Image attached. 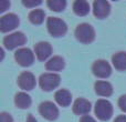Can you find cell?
<instances>
[{
    "label": "cell",
    "instance_id": "12",
    "mask_svg": "<svg viewBox=\"0 0 126 122\" xmlns=\"http://www.w3.org/2000/svg\"><path fill=\"white\" fill-rule=\"evenodd\" d=\"M34 53L37 56L38 60L46 61L52 53V47L47 41H40L35 43L34 46Z\"/></svg>",
    "mask_w": 126,
    "mask_h": 122
},
{
    "label": "cell",
    "instance_id": "17",
    "mask_svg": "<svg viewBox=\"0 0 126 122\" xmlns=\"http://www.w3.org/2000/svg\"><path fill=\"white\" fill-rule=\"evenodd\" d=\"M112 63L118 71H126V52L118 51L112 56Z\"/></svg>",
    "mask_w": 126,
    "mask_h": 122
},
{
    "label": "cell",
    "instance_id": "27",
    "mask_svg": "<svg viewBox=\"0 0 126 122\" xmlns=\"http://www.w3.org/2000/svg\"><path fill=\"white\" fill-rule=\"evenodd\" d=\"M114 122H126V116H118L115 118Z\"/></svg>",
    "mask_w": 126,
    "mask_h": 122
},
{
    "label": "cell",
    "instance_id": "3",
    "mask_svg": "<svg viewBox=\"0 0 126 122\" xmlns=\"http://www.w3.org/2000/svg\"><path fill=\"white\" fill-rule=\"evenodd\" d=\"M94 112H95V116L101 121H107L113 116V105L109 100L100 99L95 103Z\"/></svg>",
    "mask_w": 126,
    "mask_h": 122
},
{
    "label": "cell",
    "instance_id": "11",
    "mask_svg": "<svg viewBox=\"0 0 126 122\" xmlns=\"http://www.w3.org/2000/svg\"><path fill=\"white\" fill-rule=\"evenodd\" d=\"M111 12V4L105 0H95L93 2V15L98 19H104Z\"/></svg>",
    "mask_w": 126,
    "mask_h": 122
},
{
    "label": "cell",
    "instance_id": "2",
    "mask_svg": "<svg viewBox=\"0 0 126 122\" xmlns=\"http://www.w3.org/2000/svg\"><path fill=\"white\" fill-rule=\"evenodd\" d=\"M47 28L52 37H63L67 32V26L62 19L57 17H49L47 20Z\"/></svg>",
    "mask_w": 126,
    "mask_h": 122
},
{
    "label": "cell",
    "instance_id": "5",
    "mask_svg": "<svg viewBox=\"0 0 126 122\" xmlns=\"http://www.w3.org/2000/svg\"><path fill=\"white\" fill-rule=\"evenodd\" d=\"M27 42V37L24 36L23 32H20V31H17V32L10 33V35L6 36L3 38V43L4 48L8 49V50H13L16 48H19V47L23 46Z\"/></svg>",
    "mask_w": 126,
    "mask_h": 122
},
{
    "label": "cell",
    "instance_id": "25",
    "mask_svg": "<svg viewBox=\"0 0 126 122\" xmlns=\"http://www.w3.org/2000/svg\"><path fill=\"white\" fill-rule=\"evenodd\" d=\"M9 7H10V2L7 1V0H1L0 1V12H4Z\"/></svg>",
    "mask_w": 126,
    "mask_h": 122
},
{
    "label": "cell",
    "instance_id": "22",
    "mask_svg": "<svg viewBox=\"0 0 126 122\" xmlns=\"http://www.w3.org/2000/svg\"><path fill=\"white\" fill-rule=\"evenodd\" d=\"M42 3L41 0H22V4L26 6L27 8H34L37 6H40Z\"/></svg>",
    "mask_w": 126,
    "mask_h": 122
},
{
    "label": "cell",
    "instance_id": "13",
    "mask_svg": "<svg viewBox=\"0 0 126 122\" xmlns=\"http://www.w3.org/2000/svg\"><path fill=\"white\" fill-rule=\"evenodd\" d=\"M72 110L78 116H86L91 111V102L84 98H79L74 101Z\"/></svg>",
    "mask_w": 126,
    "mask_h": 122
},
{
    "label": "cell",
    "instance_id": "20",
    "mask_svg": "<svg viewBox=\"0 0 126 122\" xmlns=\"http://www.w3.org/2000/svg\"><path fill=\"white\" fill-rule=\"evenodd\" d=\"M28 18H29V21H30L31 23L38 26V24H41L42 22L44 21L46 12H44L43 10H41V9H34V10L30 11Z\"/></svg>",
    "mask_w": 126,
    "mask_h": 122
},
{
    "label": "cell",
    "instance_id": "28",
    "mask_svg": "<svg viewBox=\"0 0 126 122\" xmlns=\"http://www.w3.org/2000/svg\"><path fill=\"white\" fill-rule=\"evenodd\" d=\"M27 122H38V121L33 118L32 114H28V117H27Z\"/></svg>",
    "mask_w": 126,
    "mask_h": 122
},
{
    "label": "cell",
    "instance_id": "7",
    "mask_svg": "<svg viewBox=\"0 0 126 122\" xmlns=\"http://www.w3.org/2000/svg\"><path fill=\"white\" fill-rule=\"evenodd\" d=\"M15 60L21 67H30L34 61V53L29 48H20L15 52Z\"/></svg>",
    "mask_w": 126,
    "mask_h": 122
},
{
    "label": "cell",
    "instance_id": "21",
    "mask_svg": "<svg viewBox=\"0 0 126 122\" xmlns=\"http://www.w3.org/2000/svg\"><path fill=\"white\" fill-rule=\"evenodd\" d=\"M47 6L52 11L60 12V11H63L65 9V7H66V1H65V0H48V1H47Z\"/></svg>",
    "mask_w": 126,
    "mask_h": 122
},
{
    "label": "cell",
    "instance_id": "10",
    "mask_svg": "<svg viewBox=\"0 0 126 122\" xmlns=\"http://www.w3.org/2000/svg\"><path fill=\"white\" fill-rule=\"evenodd\" d=\"M17 83L20 87V89L24 90V91H30L37 84L35 77L33 76V73H31L29 71H23L22 73H20L19 77H18Z\"/></svg>",
    "mask_w": 126,
    "mask_h": 122
},
{
    "label": "cell",
    "instance_id": "4",
    "mask_svg": "<svg viewBox=\"0 0 126 122\" xmlns=\"http://www.w3.org/2000/svg\"><path fill=\"white\" fill-rule=\"evenodd\" d=\"M61 82V77L58 73H43L39 78V85L43 91L49 92L59 87Z\"/></svg>",
    "mask_w": 126,
    "mask_h": 122
},
{
    "label": "cell",
    "instance_id": "16",
    "mask_svg": "<svg viewBox=\"0 0 126 122\" xmlns=\"http://www.w3.org/2000/svg\"><path fill=\"white\" fill-rule=\"evenodd\" d=\"M31 97L26 92H18L15 96V104L19 109H28L31 107Z\"/></svg>",
    "mask_w": 126,
    "mask_h": 122
},
{
    "label": "cell",
    "instance_id": "9",
    "mask_svg": "<svg viewBox=\"0 0 126 122\" xmlns=\"http://www.w3.org/2000/svg\"><path fill=\"white\" fill-rule=\"evenodd\" d=\"M19 18L15 13H7L0 18V31L3 33L16 29L19 26Z\"/></svg>",
    "mask_w": 126,
    "mask_h": 122
},
{
    "label": "cell",
    "instance_id": "18",
    "mask_svg": "<svg viewBox=\"0 0 126 122\" xmlns=\"http://www.w3.org/2000/svg\"><path fill=\"white\" fill-rule=\"evenodd\" d=\"M64 59L60 56H54L46 62V69L49 71H60L64 68Z\"/></svg>",
    "mask_w": 126,
    "mask_h": 122
},
{
    "label": "cell",
    "instance_id": "19",
    "mask_svg": "<svg viewBox=\"0 0 126 122\" xmlns=\"http://www.w3.org/2000/svg\"><path fill=\"white\" fill-rule=\"evenodd\" d=\"M73 12L79 17H84L90 12V3L85 0H76L73 2Z\"/></svg>",
    "mask_w": 126,
    "mask_h": 122
},
{
    "label": "cell",
    "instance_id": "1",
    "mask_svg": "<svg viewBox=\"0 0 126 122\" xmlns=\"http://www.w3.org/2000/svg\"><path fill=\"white\" fill-rule=\"evenodd\" d=\"M75 38L80 42L85 44H89L95 40V30L94 28L89 23H80L75 28L74 31Z\"/></svg>",
    "mask_w": 126,
    "mask_h": 122
},
{
    "label": "cell",
    "instance_id": "24",
    "mask_svg": "<svg viewBox=\"0 0 126 122\" xmlns=\"http://www.w3.org/2000/svg\"><path fill=\"white\" fill-rule=\"evenodd\" d=\"M118 107L122 111H124L126 113V94H123V96L120 97L118 99Z\"/></svg>",
    "mask_w": 126,
    "mask_h": 122
},
{
    "label": "cell",
    "instance_id": "26",
    "mask_svg": "<svg viewBox=\"0 0 126 122\" xmlns=\"http://www.w3.org/2000/svg\"><path fill=\"white\" fill-rule=\"evenodd\" d=\"M80 122H96L95 121V119L94 118H92L91 116H83L82 118L80 119Z\"/></svg>",
    "mask_w": 126,
    "mask_h": 122
},
{
    "label": "cell",
    "instance_id": "8",
    "mask_svg": "<svg viewBox=\"0 0 126 122\" xmlns=\"http://www.w3.org/2000/svg\"><path fill=\"white\" fill-rule=\"evenodd\" d=\"M92 71L93 74L97 78L101 79H106L111 76L112 73V67L106 60H96L92 65Z\"/></svg>",
    "mask_w": 126,
    "mask_h": 122
},
{
    "label": "cell",
    "instance_id": "23",
    "mask_svg": "<svg viewBox=\"0 0 126 122\" xmlns=\"http://www.w3.org/2000/svg\"><path fill=\"white\" fill-rule=\"evenodd\" d=\"M0 122H13V119L8 112H1L0 113Z\"/></svg>",
    "mask_w": 126,
    "mask_h": 122
},
{
    "label": "cell",
    "instance_id": "15",
    "mask_svg": "<svg viewBox=\"0 0 126 122\" xmlns=\"http://www.w3.org/2000/svg\"><path fill=\"white\" fill-rule=\"evenodd\" d=\"M54 100L61 107H69L72 101V94L69 90L66 89H60L55 92Z\"/></svg>",
    "mask_w": 126,
    "mask_h": 122
},
{
    "label": "cell",
    "instance_id": "14",
    "mask_svg": "<svg viewBox=\"0 0 126 122\" xmlns=\"http://www.w3.org/2000/svg\"><path fill=\"white\" fill-rule=\"evenodd\" d=\"M94 90L100 97H111L113 94V87L107 81H96L94 83Z\"/></svg>",
    "mask_w": 126,
    "mask_h": 122
},
{
    "label": "cell",
    "instance_id": "6",
    "mask_svg": "<svg viewBox=\"0 0 126 122\" xmlns=\"http://www.w3.org/2000/svg\"><path fill=\"white\" fill-rule=\"evenodd\" d=\"M39 112L44 119L49 121H54L59 117V109L51 101H44V102L40 103Z\"/></svg>",
    "mask_w": 126,
    "mask_h": 122
}]
</instances>
